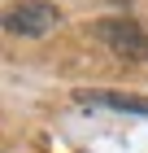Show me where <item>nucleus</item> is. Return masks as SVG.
Listing matches in <instances>:
<instances>
[{
    "instance_id": "1",
    "label": "nucleus",
    "mask_w": 148,
    "mask_h": 153,
    "mask_svg": "<svg viewBox=\"0 0 148 153\" xmlns=\"http://www.w3.org/2000/svg\"><path fill=\"white\" fill-rule=\"evenodd\" d=\"M57 22H61L57 4H44V0H13V4H4V18H0L4 35H22V39L48 35Z\"/></svg>"
},
{
    "instance_id": "2",
    "label": "nucleus",
    "mask_w": 148,
    "mask_h": 153,
    "mask_svg": "<svg viewBox=\"0 0 148 153\" xmlns=\"http://www.w3.org/2000/svg\"><path fill=\"white\" fill-rule=\"evenodd\" d=\"M91 35L100 39L105 48H113L118 57H144L148 53V35H144V26L131 22V18H96L91 22Z\"/></svg>"
},
{
    "instance_id": "3",
    "label": "nucleus",
    "mask_w": 148,
    "mask_h": 153,
    "mask_svg": "<svg viewBox=\"0 0 148 153\" xmlns=\"http://www.w3.org/2000/svg\"><path fill=\"white\" fill-rule=\"evenodd\" d=\"M83 109H109V114H135V118H148V96L139 92H109V88H79L74 92Z\"/></svg>"
}]
</instances>
